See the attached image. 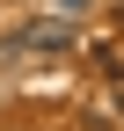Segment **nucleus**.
<instances>
[{
    "label": "nucleus",
    "mask_w": 124,
    "mask_h": 131,
    "mask_svg": "<svg viewBox=\"0 0 124 131\" xmlns=\"http://www.w3.org/2000/svg\"><path fill=\"white\" fill-rule=\"evenodd\" d=\"M15 44H22V51H66V44H73V29H66V22H29Z\"/></svg>",
    "instance_id": "1"
},
{
    "label": "nucleus",
    "mask_w": 124,
    "mask_h": 131,
    "mask_svg": "<svg viewBox=\"0 0 124 131\" xmlns=\"http://www.w3.org/2000/svg\"><path fill=\"white\" fill-rule=\"evenodd\" d=\"M117 22H124V7H117Z\"/></svg>",
    "instance_id": "2"
}]
</instances>
